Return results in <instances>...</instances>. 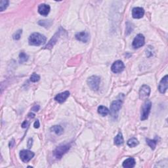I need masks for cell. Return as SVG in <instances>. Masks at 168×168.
Returning a JSON list of instances; mask_svg holds the SVG:
<instances>
[{"label": "cell", "instance_id": "cell-1", "mask_svg": "<svg viewBox=\"0 0 168 168\" xmlns=\"http://www.w3.org/2000/svg\"><path fill=\"white\" fill-rule=\"evenodd\" d=\"M45 36L37 32L33 33V34H31L29 37V39H28V42H29L30 45L39 46L45 43Z\"/></svg>", "mask_w": 168, "mask_h": 168}, {"label": "cell", "instance_id": "cell-2", "mask_svg": "<svg viewBox=\"0 0 168 168\" xmlns=\"http://www.w3.org/2000/svg\"><path fill=\"white\" fill-rule=\"evenodd\" d=\"M122 103L121 99H117L112 103L110 105V115L113 118L116 119L118 117L119 110H120Z\"/></svg>", "mask_w": 168, "mask_h": 168}, {"label": "cell", "instance_id": "cell-3", "mask_svg": "<svg viewBox=\"0 0 168 168\" xmlns=\"http://www.w3.org/2000/svg\"><path fill=\"white\" fill-rule=\"evenodd\" d=\"M152 107V103L150 101L147 100L143 104L142 108H141V120L142 121L146 120L148 119L149 115L150 114V109Z\"/></svg>", "mask_w": 168, "mask_h": 168}, {"label": "cell", "instance_id": "cell-4", "mask_svg": "<svg viewBox=\"0 0 168 168\" xmlns=\"http://www.w3.org/2000/svg\"><path fill=\"white\" fill-rule=\"evenodd\" d=\"M70 148V146L68 145H61L59 147H57L56 149L54 150L53 154L55 158L57 159H61L63 156L64 154H65Z\"/></svg>", "mask_w": 168, "mask_h": 168}, {"label": "cell", "instance_id": "cell-5", "mask_svg": "<svg viewBox=\"0 0 168 168\" xmlns=\"http://www.w3.org/2000/svg\"><path fill=\"white\" fill-rule=\"evenodd\" d=\"M87 82L91 89L94 91H97L99 88L101 79L99 76H92L87 79Z\"/></svg>", "mask_w": 168, "mask_h": 168}, {"label": "cell", "instance_id": "cell-6", "mask_svg": "<svg viewBox=\"0 0 168 168\" xmlns=\"http://www.w3.org/2000/svg\"><path fill=\"white\" fill-rule=\"evenodd\" d=\"M34 156V153L30 150H23L20 152V157L21 159L24 163H27L32 160Z\"/></svg>", "mask_w": 168, "mask_h": 168}, {"label": "cell", "instance_id": "cell-7", "mask_svg": "<svg viewBox=\"0 0 168 168\" xmlns=\"http://www.w3.org/2000/svg\"><path fill=\"white\" fill-rule=\"evenodd\" d=\"M145 45V37L143 34H139L137 35L133 41L132 45L135 49H138Z\"/></svg>", "mask_w": 168, "mask_h": 168}, {"label": "cell", "instance_id": "cell-8", "mask_svg": "<svg viewBox=\"0 0 168 168\" xmlns=\"http://www.w3.org/2000/svg\"><path fill=\"white\" fill-rule=\"evenodd\" d=\"M150 88L149 85H143L142 87L140 88L139 90V98L142 100L147 99L148 97L150 96Z\"/></svg>", "mask_w": 168, "mask_h": 168}, {"label": "cell", "instance_id": "cell-9", "mask_svg": "<svg viewBox=\"0 0 168 168\" xmlns=\"http://www.w3.org/2000/svg\"><path fill=\"white\" fill-rule=\"evenodd\" d=\"M125 66L124 64L123 63L122 61H116L112 64L111 66V70L115 74L117 73H120L124 70Z\"/></svg>", "mask_w": 168, "mask_h": 168}, {"label": "cell", "instance_id": "cell-10", "mask_svg": "<svg viewBox=\"0 0 168 168\" xmlns=\"http://www.w3.org/2000/svg\"><path fill=\"white\" fill-rule=\"evenodd\" d=\"M167 86H168V76L167 75L165 76L162 79V80L160 81V83H159L158 86V89L161 93H165L167 89Z\"/></svg>", "mask_w": 168, "mask_h": 168}, {"label": "cell", "instance_id": "cell-11", "mask_svg": "<svg viewBox=\"0 0 168 168\" xmlns=\"http://www.w3.org/2000/svg\"><path fill=\"white\" fill-rule=\"evenodd\" d=\"M75 37H76L77 40L83 42V43H86L89 39V35L87 32H81L77 33L75 35Z\"/></svg>", "mask_w": 168, "mask_h": 168}, {"label": "cell", "instance_id": "cell-12", "mask_svg": "<svg viewBox=\"0 0 168 168\" xmlns=\"http://www.w3.org/2000/svg\"><path fill=\"white\" fill-rule=\"evenodd\" d=\"M145 10L142 7H135L133 9L132 16L134 19H141L144 16Z\"/></svg>", "mask_w": 168, "mask_h": 168}, {"label": "cell", "instance_id": "cell-13", "mask_svg": "<svg viewBox=\"0 0 168 168\" xmlns=\"http://www.w3.org/2000/svg\"><path fill=\"white\" fill-rule=\"evenodd\" d=\"M70 95V92L68 91H66L65 92L61 93L57 95L56 97H55V100L59 103H63L67 99V98Z\"/></svg>", "mask_w": 168, "mask_h": 168}, {"label": "cell", "instance_id": "cell-14", "mask_svg": "<svg viewBox=\"0 0 168 168\" xmlns=\"http://www.w3.org/2000/svg\"><path fill=\"white\" fill-rule=\"evenodd\" d=\"M50 6L47 4L43 3L39 5L38 7V13L42 16H47L50 12Z\"/></svg>", "mask_w": 168, "mask_h": 168}, {"label": "cell", "instance_id": "cell-15", "mask_svg": "<svg viewBox=\"0 0 168 168\" xmlns=\"http://www.w3.org/2000/svg\"><path fill=\"white\" fill-rule=\"evenodd\" d=\"M135 160L134 158H127L123 162V167L125 168L133 167L135 165Z\"/></svg>", "mask_w": 168, "mask_h": 168}, {"label": "cell", "instance_id": "cell-16", "mask_svg": "<svg viewBox=\"0 0 168 168\" xmlns=\"http://www.w3.org/2000/svg\"><path fill=\"white\" fill-rule=\"evenodd\" d=\"M59 34H60V31H59V32H57L56 34H55V36L52 37V39L49 41V43L47 44V45L45 46L46 49H51L53 47V45H55V43L57 42V37H59Z\"/></svg>", "mask_w": 168, "mask_h": 168}, {"label": "cell", "instance_id": "cell-17", "mask_svg": "<svg viewBox=\"0 0 168 168\" xmlns=\"http://www.w3.org/2000/svg\"><path fill=\"white\" fill-rule=\"evenodd\" d=\"M123 142H124V140H123L122 134H121V132H120L114 138V144L119 146L122 145Z\"/></svg>", "mask_w": 168, "mask_h": 168}, {"label": "cell", "instance_id": "cell-18", "mask_svg": "<svg viewBox=\"0 0 168 168\" xmlns=\"http://www.w3.org/2000/svg\"><path fill=\"white\" fill-rule=\"evenodd\" d=\"M51 131L54 132L57 135H61L63 133V128L61 125H54L51 127Z\"/></svg>", "mask_w": 168, "mask_h": 168}, {"label": "cell", "instance_id": "cell-19", "mask_svg": "<svg viewBox=\"0 0 168 168\" xmlns=\"http://www.w3.org/2000/svg\"><path fill=\"white\" fill-rule=\"evenodd\" d=\"M98 112L99 114H101V116H105L108 114L109 112V110H108L107 107H104V106H100L98 108Z\"/></svg>", "mask_w": 168, "mask_h": 168}, {"label": "cell", "instance_id": "cell-20", "mask_svg": "<svg viewBox=\"0 0 168 168\" xmlns=\"http://www.w3.org/2000/svg\"><path fill=\"white\" fill-rule=\"evenodd\" d=\"M157 141L156 139H154V140H152V139H147V143L148 145L151 148V149L154 150L156 147L157 145Z\"/></svg>", "mask_w": 168, "mask_h": 168}, {"label": "cell", "instance_id": "cell-21", "mask_svg": "<svg viewBox=\"0 0 168 168\" xmlns=\"http://www.w3.org/2000/svg\"><path fill=\"white\" fill-rule=\"evenodd\" d=\"M139 145V141L136 138H131L127 141V145L130 147H135Z\"/></svg>", "mask_w": 168, "mask_h": 168}, {"label": "cell", "instance_id": "cell-22", "mask_svg": "<svg viewBox=\"0 0 168 168\" xmlns=\"http://www.w3.org/2000/svg\"><path fill=\"white\" fill-rule=\"evenodd\" d=\"M28 56L26 55L25 53L21 52L19 55V63H25L28 61Z\"/></svg>", "mask_w": 168, "mask_h": 168}, {"label": "cell", "instance_id": "cell-23", "mask_svg": "<svg viewBox=\"0 0 168 168\" xmlns=\"http://www.w3.org/2000/svg\"><path fill=\"white\" fill-rule=\"evenodd\" d=\"M9 1H7V0H2V1H1V2H0V10H1V11H3L4 10L6 9L9 5Z\"/></svg>", "mask_w": 168, "mask_h": 168}, {"label": "cell", "instance_id": "cell-24", "mask_svg": "<svg viewBox=\"0 0 168 168\" xmlns=\"http://www.w3.org/2000/svg\"><path fill=\"white\" fill-rule=\"evenodd\" d=\"M39 79H40V76H39L38 74H36V73H34V74L30 76V81H32V82H37Z\"/></svg>", "mask_w": 168, "mask_h": 168}, {"label": "cell", "instance_id": "cell-25", "mask_svg": "<svg viewBox=\"0 0 168 168\" xmlns=\"http://www.w3.org/2000/svg\"><path fill=\"white\" fill-rule=\"evenodd\" d=\"M21 34H22V30H19L15 33V34L13 35V39H15V40H19V39L21 38Z\"/></svg>", "mask_w": 168, "mask_h": 168}, {"label": "cell", "instance_id": "cell-26", "mask_svg": "<svg viewBox=\"0 0 168 168\" xmlns=\"http://www.w3.org/2000/svg\"><path fill=\"white\" fill-rule=\"evenodd\" d=\"M32 143H33V139H30L28 141V147L30 149L32 146Z\"/></svg>", "mask_w": 168, "mask_h": 168}, {"label": "cell", "instance_id": "cell-27", "mask_svg": "<svg viewBox=\"0 0 168 168\" xmlns=\"http://www.w3.org/2000/svg\"><path fill=\"white\" fill-rule=\"evenodd\" d=\"M32 110H33V111L37 112V111H38V110H39V105H36V106H34V107L32 108Z\"/></svg>", "mask_w": 168, "mask_h": 168}, {"label": "cell", "instance_id": "cell-28", "mask_svg": "<svg viewBox=\"0 0 168 168\" xmlns=\"http://www.w3.org/2000/svg\"><path fill=\"white\" fill-rule=\"evenodd\" d=\"M29 125V123H28V122L27 121H24L23 124H22V127L23 128H26L28 127V125Z\"/></svg>", "mask_w": 168, "mask_h": 168}, {"label": "cell", "instance_id": "cell-29", "mask_svg": "<svg viewBox=\"0 0 168 168\" xmlns=\"http://www.w3.org/2000/svg\"><path fill=\"white\" fill-rule=\"evenodd\" d=\"M39 121L38 120H36V121L34 122V126L35 128H39Z\"/></svg>", "mask_w": 168, "mask_h": 168}, {"label": "cell", "instance_id": "cell-30", "mask_svg": "<svg viewBox=\"0 0 168 168\" xmlns=\"http://www.w3.org/2000/svg\"><path fill=\"white\" fill-rule=\"evenodd\" d=\"M34 114H32V113H30L29 114H28V116L30 117V118H34Z\"/></svg>", "mask_w": 168, "mask_h": 168}]
</instances>
